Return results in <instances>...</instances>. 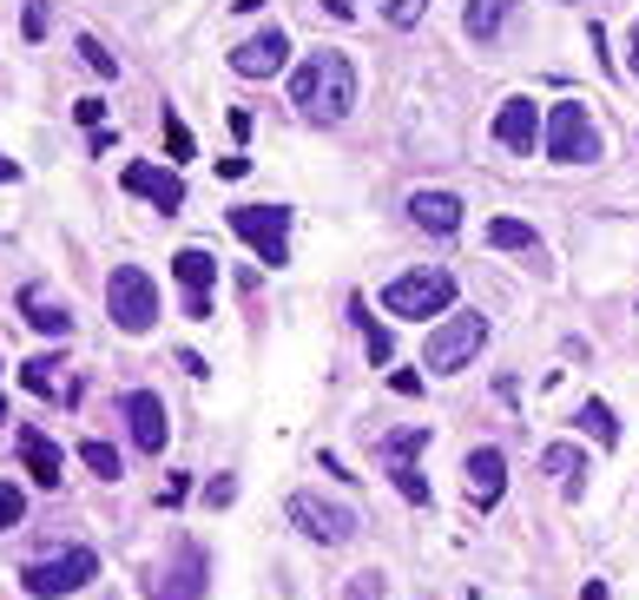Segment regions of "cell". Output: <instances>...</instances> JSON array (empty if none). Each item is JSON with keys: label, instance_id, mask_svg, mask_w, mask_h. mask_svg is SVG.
Here are the masks:
<instances>
[{"label": "cell", "instance_id": "3957f363", "mask_svg": "<svg viewBox=\"0 0 639 600\" xmlns=\"http://www.w3.org/2000/svg\"><path fill=\"white\" fill-rule=\"evenodd\" d=\"M106 310H112V324H119L125 337H145V330L158 324V284H152V271H145V264H112V277H106Z\"/></svg>", "mask_w": 639, "mask_h": 600}, {"label": "cell", "instance_id": "9c48e42d", "mask_svg": "<svg viewBox=\"0 0 639 600\" xmlns=\"http://www.w3.org/2000/svg\"><path fill=\"white\" fill-rule=\"evenodd\" d=\"M205 581H211V555H205L198 542H178L172 561L158 568L152 594H158V600H205Z\"/></svg>", "mask_w": 639, "mask_h": 600}, {"label": "cell", "instance_id": "ffe728a7", "mask_svg": "<svg viewBox=\"0 0 639 600\" xmlns=\"http://www.w3.org/2000/svg\"><path fill=\"white\" fill-rule=\"evenodd\" d=\"M521 0H469V13H462V26H469V40H495L502 26H508V13H515Z\"/></svg>", "mask_w": 639, "mask_h": 600}, {"label": "cell", "instance_id": "2e32d148", "mask_svg": "<svg viewBox=\"0 0 639 600\" xmlns=\"http://www.w3.org/2000/svg\"><path fill=\"white\" fill-rule=\"evenodd\" d=\"M20 317H26L40 337H59V343L73 337V310H66V297H46L40 284H26V291H20Z\"/></svg>", "mask_w": 639, "mask_h": 600}, {"label": "cell", "instance_id": "d6a6232c", "mask_svg": "<svg viewBox=\"0 0 639 600\" xmlns=\"http://www.w3.org/2000/svg\"><path fill=\"white\" fill-rule=\"evenodd\" d=\"M231 495H238V482H231V476H218V482H205V502H211V509H224Z\"/></svg>", "mask_w": 639, "mask_h": 600}, {"label": "cell", "instance_id": "cb8c5ba5", "mask_svg": "<svg viewBox=\"0 0 639 600\" xmlns=\"http://www.w3.org/2000/svg\"><path fill=\"white\" fill-rule=\"evenodd\" d=\"M416 449H429V423H416V429H403V436H383L376 443V456L396 469V462H416Z\"/></svg>", "mask_w": 639, "mask_h": 600}, {"label": "cell", "instance_id": "9a60e30c", "mask_svg": "<svg viewBox=\"0 0 639 600\" xmlns=\"http://www.w3.org/2000/svg\"><path fill=\"white\" fill-rule=\"evenodd\" d=\"M502 489H508V456H502L495 443H482V449L469 456V502H475V509H495Z\"/></svg>", "mask_w": 639, "mask_h": 600}, {"label": "cell", "instance_id": "83f0119b", "mask_svg": "<svg viewBox=\"0 0 639 600\" xmlns=\"http://www.w3.org/2000/svg\"><path fill=\"white\" fill-rule=\"evenodd\" d=\"M165 152H172V159H191V126H185L172 106H165Z\"/></svg>", "mask_w": 639, "mask_h": 600}, {"label": "cell", "instance_id": "7c38bea8", "mask_svg": "<svg viewBox=\"0 0 639 600\" xmlns=\"http://www.w3.org/2000/svg\"><path fill=\"white\" fill-rule=\"evenodd\" d=\"M125 192L152 198L165 218H172V211H185V178H178L172 165H145V159H132V165H125Z\"/></svg>", "mask_w": 639, "mask_h": 600}, {"label": "cell", "instance_id": "52a82bcc", "mask_svg": "<svg viewBox=\"0 0 639 600\" xmlns=\"http://www.w3.org/2000/svg\"><path fill=\"white\" fill-rule=\"evenodd\" d=\"M92 575H99V555H92V548H66V555H53V561H33V568L20 575V588L33 600H59V594H79Z\"/></svg>", "mask_w": 639, "mask_h": 600}, {"label": "cell", "instance_id": "603a6c76", "mask_svg": "<svg viewBox=\"0 0 639 600\" xmlns=\"http://www.w3.org/2000/svg\"><path fill=\"white\" fill-rule=\"evenodd\" d=\"M574 423H581V429H587L601 449H614V443H620V423H614V410H607V403H594V396L581 403V416H574Z\"/></svg>", "mask_w": 639, "mask_h": 600}, {"label": "cell", "instance_id": "e575fe53", "mask_svg": "<svg viewBox=\"0 0 639 600\" xmlns=\"http://www.w3.org/2000/svg\"><path fill=\"white\" fill-rule=\"evenodd\" d=\"M185 317L205 324V317H211V291H185Z\"/></svg>", "mask_w": 639, "mask_h": 600}, {"label": "cell", "instance_id": "8992f818", "mask_svg": "<svg viewBox=\"0 0 639 600\" xmlns=\"http://www.w3.org/2000/svg\"><path fill=\"white\" fill-rule=\"evenodd\" d=\"M224 218H231V231H238L271 271L290 264V211H284V205H231Z\"/></svg>", "mask_w": 639, "mask_h": 600}, {"label": "cell", "instance_id": "484cf974", "mask_svg": "<svg viewBox=\"0 0 639 600\" xmlns=\"http://www.w3.org/2000/svg\"><path fill=\"white\" fill-rule=\"evenodd\" d=\"M53 370H59V363H53V357H33V363H26V370H20V383H26V390H33V396H53V390H59V377H53Z\"/></svg>", "mask_w": 639, "mask_h": 600}, {"label": "cell", "instance_id": "5bb4252c", "mask_svg": "<svg viewBox=\"0 0 639 600\" xmlns=\"http://www.w3.org/2000/svg\"><path fill=\"white\" fill-rule=\"evenodd\" d=\"M541 132H548V119H541L535 99H502V112H495V139H502L508 152H535Z\"/></svg>", "mask_w": 639, "mask_h": 600}, {"label": "cell", "instance_id": "4316f807", "mask_svg": "<svg viewBox=\"0 0 639 600\" xmlns=\"http://www.w3.org/2000/svg\"><path fill=\"white\" fill-rule=\"evenodd\" d=\"M389 476H396V489H403V502H416V509H429V482L416 476V462H396Z\"/></svg>", "mask_w": 639, "mask_h": 600}, {"label": "cell", "instance_id": "44dd1931", "mask_svg": "<svg viewBox=\"0 0 639 600\" xmlns=\"http://www.w3.org/2000/svg\"><path fill=\"white\" fill-rule=\"evenodd\" d=\"M350 317H356V324H363V350H370V363H376V370H383V363H389V357H396V337H389V330H383V324H376V317H370V304H363V297H350Z\"/></svg>", "mask_w": 639, "mask_h": 600}, {"label": "cell", "instance_id": "30bf717a", "mask_svg": "<svg viewBox=\"0 0 639 600\" xmlns=\"http://www.w3.org/2000/svg\"><path fill=\"white\" fill-rule=\"evenodd\" d=\"M119 416H125V429H132V449H139V456H165L172 416H165V396H158V390H132V396L119 403Z\"/></svg>", "mask_w": 639, "mask_h": 600}, {"label": "cell", "instance_id": "4fadbf2b", "mask_svg": "<svg viewBox=\"0 0 639 600\" xmlns=\"http://www.w3.org/2000/svg\"><path fill=\"white\" fill-rule=\"evenodd\" d=\"M13 449H20V462H26V476L40 482V489H59V476H66V456H59V443L46 436V429H13Z\"/></svg>", "mask_w": 639, "mask_h": 600}, {"label": "cell", "instance_id": "6da1fadb", "mask_svg": "<svg viewBox=\"0 0 639 600\" xmlns=\"http://www.w3.org/2000/svg\"><path fill=\"white\" fill-rule=\"evenodd\" d=\"M290 106L304 119H317V126H343L356 112V66H350V53H330V46L310 53L290 73Z\"/></svg>", "mask_w": 639, "mask_h": 600}, {"label": "cell", "instance_id": "8fae6325", "mask_svg": "<svg viewBox=\"0 0 639 600\" xmlns=\"http://www.w3.org/2000/svg\"><path fill=\"white\" fill-rule=\"evenodd\" d=\"M284 59H290V33L284 26H264V33H251L231 53V73L238 79H271V73H284Z\"/></svg>", "mask_w": 639, "mask_h": 600}, {"label": "cell", "instance_id": "d4e9b609", "mask_svg": "<svg viewBox=\"0 0 639 600\" xmlns=\"http://www.w3.org/2000/svg\"><path fill=\"white\" fill-rule=\"evenodd\" d=\"M79 462H86V469H92V476H106V482H119V469H125V462H119V449H112V443H79Z\"/></svg>", "mask_w": 639, "mask_h": 600}, {"label": "cell", "instance_id": "836d02e7", "mask_svg": "<svg viewBox=\"0 0 639 600\" xmlns=\"http://www.w3.org/2000/svg\"><path fill=\"white\" fill-rule=\"evenodd\" d=\"M422 7H429V0H396V7H389V20H396V26H416V20H422Z\"/></svg>", "mask_w": 639, "mask_h": 600}, {"label": "cell", "instance_id": "8d00e7d4", "mask_svg": "<svg viewBox=\"0 0 639 600\" xmlns=\"http://www.w3.org/2000/svg\"><path fill=\"white\" fill-rule=\"evenodd\" d=\"M73 112H79V126H99V119H106V99H79Z\"/></svg>", "mask_w": 639, "mask_h": 600}, {"label": "cell", "instance_id": "ab89813d", "mask_svg": "<svg viewBox=\"0 0 639 600\" xmlns=\"http://www.w3.org/2000/svg\"><path fill=\"white\" fill-rule=\"evenodd\" d=\"M581 600H607V581H587V588H581Z\"/></svg>", "mask_w": 639, "mask_h": 600}, {"label": "cell", "instance_id": "f546056e", "mask_svg": "<svg viewBox=\"0 0 639 600\" xmlns=\"http://www.w3.org/2000/svg\"><path fill=\"white\" fill-rule=\"evenodd\" d=\"M79 53H86V66H92V73H119V59H112V53H106V46H99L92 33L79 40Z\"/></svg>", "mask_w": 639, "mask_h": 600}, {"label": "cell", "instance_id": "5b68a950", "mask_svg": "<svg viewBox=\"0 0 639 600\" xmlns=\"http://www.w3.org/2000/svg\"><path fill=\"white\" fill-rule=\"evenodd\" d=\"M541 139H548V159H554V165H594V159L607 152V145H601V126L587 119L581 99H561V106L548 112V132H541Z\"/></svg>", "mask_w": 639, "mask_h": 600}, {"label": "cell", "instance_id": "d6986e66", "mask_svg": "<svg viewBox=\"0 0 639 600\" xmlns=\"http://www.w3.org/2000/svg\"><path fill=\"white\" fill-rule=\"evenodd\" d=\"M172 277H178L185 291H211V284H218V258L198 251V244H185V251L172 258Z\"/></svg>", "mask_w": 639, "mask_h": 600}, {"label": "cell", "instance_id": "f1b7e54d", "mask_svg": "<svg viewBox=\"0 0 639 600\" xmlns=\"http://www.w3.org/2000/svg\"><path fill=\"white\" fill-rule=\"evenodd\" d=\"M389 594V581H383V575H376V568H370V575H356V581H350V600H383Z\"/></svg>", "mask_w": 639, "mask_h": 600}, {"label": "cell", "instance_id": "b9f144b4", "mask_svg": "<svg viewBox=\"0 0 639 600\" xmlns=\"http://www.w3.org/2000/svg\"><path fill=\"white\" fill-rule=\"evenodd\" d=\"M634 73H639V20H634Z\"/></svg>", "mask_w": 639, "mask_h": 600}, {"label": "cell", "instance_id": "277c9868", "mask_svg": "<svg viewBox=\"0 0 639 600\" xmlns=\"http://www.w3.org/2000/svg\"><path fill=\"white\" fill-rule=\"evenodd\" d=\"M455 304V277L442 264H422V271H403L383 284V310L389 317H442Z\"/></svg>", "mask_w": 639, "mask_h": 600}, {"label": "cell", "instance_id": "7402d4cb", "mask_svg": "<svg viewBox=\"0 0 639 600\" xmlns=\"http://www.w3.org/2000/svg\"><path fill=\"white\" fill-rule=\"evenodd\" d=\"M488 244H495V251H541V238H535L528 218H495V225H488Z\"/></svg>", "mask_w": 639, "mask_h": 600}, {"label": "cell", "instance_id": "ba28073f", "mask_svg": "<svg viewBox=\"0 0 639 600\" xmlns=\"http://www.w3.org/2000/svg\"><path fill=\"white\" fill-rule=\"evenodd\" d=\"M284 515H290L297 535H310V542H323V548H343V542L356 535V515H350L343 502H323V495H290Z\"/></svg>", "mask_w": 639, "mask_h": 600}, {"label": "cell", "instance_id": "74e56055", "mask_svg": "<svg viewBox=\"0 0 639 600\" xmlns=\"http://www.w3.org/2000/svg\"><path fill=\"white\" fill-rule=\"evenodd\" d=\"M185 495H191V482H185V476H172V482H165V495H158V502H165V509H178V502H185Z\"/></svg>", "mask_w": 639, "mask_h": 600}, {"label": "cell", "instance_id": "7a4b0ae2", "mask_svg": "<svg viewBox=\"0 0 639 600\" xmlns=\"http://www.w3.org/2000/svg\"><path fill=\"white\" fill-rule=\"evenodd\" d=\"M482 343H488V317H482V310H455V317H442V324L429 330V343H422V370L455 377V370H469V363L482 357Z\"/></svg>", "mask_w": 639, "mask_h": 600}, {"label": "cell", "instance_id": "d590c367", "mask_svg": "<svg viewBox=\"0 0 639 600\" xmlns=\"http://www.w3.org/2000/svg\"><path fill=\"white\" fill-rule=\"evenodd\" d=\"M389 390H396V396H422V377H416V370H396Z\"/></svg>", "mask_w": 639, "mask_h": 600}, {"label": "cell", "instance_id": "f35d334b", "mask_svg": "<svg viewBox=\"0 0 639 600\" xmlns=\"http://www.w3.org/2000/svg\"><path fill=\"white\" fill-rule=\"evenodd\" d=\"M244 172H251V159H238V152H231V159H218V178H244Z\"/></svg>", "mask_w": 639, "mask_h": 600}, {"label": "cell", "instance_id": "4dcf8cb0", "mask_svg": "<svg viewBox=\"0 0 639 600\" xmlns=\"http://www.w3.org/2000/svg\"><path fill=\"white\" fill-rule=\"evenodd\" d=\"M20 515H26V495H20V489H0V535H7Z\"/></svg>", "mask_w": 639, "mask_h": 600}, {"label": "cell", "instance_id": "e0dca14e", "mask_svg": "<svg viewBox=\"0 0 639 600\" xmlns=\"http://www.w3.org/2000/svg\"><path fill=\"white\" fill-rule=\"evenodd\" d=\"M409 218H416L429 238H449V231H462V198H455V192H416V198H409Z\"/></svg>", "mask_w": 639, "mask_h": 600}, {"label": "cell", "instance_id": "1f68e13d", "mask_svg": "<svg viewBox=\"0 0 639 600\" xmlns=\"http://www.w3.org/2000/svg\"><path fill=\"white\" fill-rule=\"evenodd\" d=\"M20 26H26V40H46V7L26 0V20H20Z\"/></svg>", "mask_w": 639, "mask_h": 600}, {"label": "cell", "instance_id": "ac0fdd59", "mask_svg": "<svg viewBox=\"0 0 639 600\" xmlns=\"http://www.w3.org/2000/svg\"><path fill=\"white\" fill-rule=\"evenodd\" d=\"M541 476H554L568 495H581V489H587V449H574V443H548V449H541Z\"/></svg>", "mask_w": 639, "mask_h": 600}, {"label": "cell", "instance_id": "60d3db41", "mask_svg": "<svg viewBox=\"0 0 639 600\" xmlns=\"http://www.w3.org/2000/svg\"><path fill=\"white\" fill-rule=\"evenodd\" d=\"M7 178H20V165H13V159H0V185H7Z\"/></svg>", "mask_w": 639, "mask_h": 600}]
</instances>
